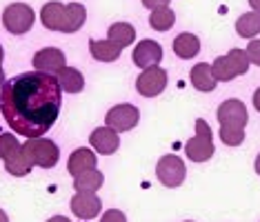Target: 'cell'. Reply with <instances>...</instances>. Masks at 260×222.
<instances>
[{
    "label": "cell",
    "mask_w": 260,
    "mask_h": 222,
    "mask_svg": "<svg viewBox=\"0 0 260 222\" xmlns=\"http://www.w3.org/2000/svg\"><path fill=\"white\" fill-rule=\"evenodd\" d=\"M62 89L54 73L25 71L0 87V111L9 129L25 138H43L56 125Z\"/></svg>",
    "instance_id": "6da1fadb"
},
{
    "label": "cell",
    "mask_w": 260,
    "mask_h": 222,
    "mask_svg": "<svg viewBox=\"0 0 260 222\" xmlns=\"http://www.w3.org/2000/svg\"><path fill=\"white\" fill-rule=\"evenodd\" d=\"M40 20L49 31H60V33H76L85 25L87 20V9L80 3H58L51 0L47 3L40 11Z\"/></svg>",
    "instance_id": "7a4b0ae2"
},
{
    "label": "cell",
    "mask_w": 260,
    "mask_h": 222,
    "mask_svg": "<svg viewBox=\"0 0 260 222\" xmlns=\"http://www.w3.org/2000/svg\"><path fill=\"white\" fill-rule=\"evenodd\" d=\"M0 158H3L7 173L16 178H22L31 171V162L27 160L25 149L14 133H0Z\"/></svg>",
    "instance_id": "3957f363"
},
{
    "label": "cell",
    "mask_w": 260,
    "mask_h": 222,
    "mask_svg": "<svg viewBox=\"0 0 260 222\" xmlns=\"http://www.w3.org/2000/svg\"><path fill=\"white\" fill-rule=\"evenodd\" d=\"M249 56H247L245 49H232L227 56H218L214 60V76L218 83H229V80H234L236 76H242L247 73V69H249Z\"/></svg>",
    "instance_id": "277c9868"
},
{
    "label": "cell",
    "mask_w": 260,
    "mask_h": 222,
    "mask_svg": "<svg viewBox=\"0 0 260 222\" xmlns=\"http://www.w3.org/2000/svg\"><path fill=\"white\" fill-rule=\"evenodd\" d=\"M22 149H25V156L31 162V167H40V169H51L60 158L58 144L47 138H27Z\"/></svg>",
    "instance_id": "5b68a950"
},
{
    "label": "cell",
    "mask_w": 260,
    "mask_h": 222,
    "mask_svg": "<svg viewBox=\"0 0 260 222\" xmlns=\"http://www.w3.org/2000/svg\"><path fill=\"white\" fill-rule=\"evenodd\" d=\"M214 136H211V129L207 125V120L198 118L196 120V136L191 140H187L185 144V154L189 160L193 162H207L211 156H214Z\"/></svg>",
    "instance_id": "8992f818"
},
{
    "label": "cell",
    "mask_w": 260,
    "mask_h": 222,
    "mask_svg": "<svg viewBox=\"0 0 260 222\" xmlns=\"http://www.w3.org/2000/svg\"><path fill=\"white\" fill-rule=\"evenodd\" d=\"M34 22H36V14H34V9L25 3L7 5L3 11V25L9 33H14V36L27 33L29 29L34 27Z\"/></svg>",
    "instance_id": "52a82bcc"
},
{
    "label": "cell",
    "mask_w": 260,
    "mask_h": 222,
    "mask_svg": "<svg viewBox=\"0 0 260 222\" xmlns=\"http://www.w3.org/2000/svg\"><path fill=\"white\" fill-rule=\"evenodd\" d=\"M156 176H158V180H160L165 187L174 189V187H180L182 182H185L187 167H185V162H182L178 156L167 154V156H162L160 160H158Z\"/></svg>",
    "instance_id": "ba28073f"
},
{
    "label": "cell",
    "mask_w": 260,
    "mask_h": 222,
    "mask_svg": "<svg viewBox=\"0 0 260 222\" xmlns=\"http://www.w3.org/2000/svg\"><path fill=\"white\" fill-rule=\"evenodd\" d=\"M165 87H167V71L160 67L143 69V73L136 78V91L145 98H153L162 93Z\"/></svg>",
    "instance_id": "9c48e42d"
},
{
    "label": "cell",
    "mask_w": 260,
    "mask_h": 222,
    "mask_svg": "<svg viewBox=\"0 0 260 222\" xmlns=\"http://www.w3.org/2000/svg\"><path fill=\"white\" fill-rule=\"evenodd\" d=\"M138 109L134 107V104H116V107H111L107 111V118H105V122H107V127H111L114 131L122 133V131H129L134 129L136 125H138Z\"/></svg>",
    "instance_id": "30bf717a"
},
{
    "label": "cell",
    "mask_w": 260,
    "mask_h": 222,
    "mask_svg": "<svg viewBox=\"0 0 260 222\" xmlns=\"http://www.w3.org/2000/svg\"><path fill=\"white\" fill-rule=\"evenodd\" d=\"M216 116H218L220 127H236V129H245L247 120H249V116H247V107L240 100H236V98L224 100L220 107H218Z\"/></svg>",
    "instance_id": "8fae6325"
},
{
    "label": "cell",
    "mask_w": 260,
    "mask_h": 222,
    "mask_svg": "<svg viewBox=\"0 0 260 222\" xmlns=\"http://www.w3.org/2000/svg\"><path fill=\"white\" fill-rule=\"evenodd\" d=\"M64 54L60 49H56V47H45V49H40L34 54L31 58V65L36 71H45V73H58L62 67H67L64 65Z\"/></svg>",
    "instance_id": "7c38bea8"
},
{
    "label": "cell",
    "mask_w": 260,
    "mask_h": 222,
    "mask_svg": "<svg viewBox=\"0 0 260 222\" xmlns=\"http://www.w3.org/2000/svg\"><path fill=\"white\" fill-rule=\"evenodd\" d=\"M134 65L140 69H149V67H158L162 60V47L156 40H140L134 47Z\"/></svg>",
    "instance_id": "4fadbf2b"
},
{
    "label": "cell",
    "mask_w": 260,
    "mask_h": 222,
    "mask_svg": "<svg viewBox=\"0 0 260 222\" xmlns=\"http://www.w3.org/2000/svg\"><path fill=\"white\" fill-rule=\"evenodd\" d=\"M103 209V202L96 194H82V191H76V196L72 198V211L76 218L87 220L89 222L91 218H96Z\"/></svg>",
    "instance_id": "5bb4252c"
},
{
    "label": "cell",
    "mask_w": 260,
    "mask_h": 222,
    "mask_svg": "<svg viewBox=\"0 0 260 222\" xmlns=\"http://www.w3.org/2000/svg\"><path fill=\"white\" fill-rule=\"evenodd\" d=\"M89 144L98 151V154L111 156L118 151V147H120V138H118V131H114L111 127H100V129L91 131Z\"/></svg>",
    "instance_id": "9a60e30c"
},
{
    "label": "cell",
    "mask_w": 260,
    "mask_h": 222,
    "mask_svg": "<svg viewBox=\"0 0 260 222\" xmlns=\"http://www.w3.org/2000/svg\"><path fill=\"white\" fill-rule=\"evenodd\" d=\"M96 154H93L91 149L82 147V149H76L72 156H69L67 160V171L72 173V176H80V173L89 171V169H96Z\"/></svg>",
    "instance_id": "2e32d148"
},
{
    "label": "cell",
    "mask_w": 260,
    "mask_h": 222,
    "mask_svg": "<svg viewBox=\"0 0 260 222\" xmlns=\"http://www.w3.org/2000/svg\"><path fill=\"white\" fill-rule=\"evenodd\" d=\"M191 85L196 87L198 91H214L216 89V85H218V80H216V76H214V69H211V65H207V62H198L196 67L191 69Z\"/></svg>",
    "instance_id": "e0dca14e"
},
{
    "label": "cell",
    "mask_w": 260,
    "mask_h": 222,
    "mask_svg": "<svg viewBox=\"0 0 260 222\" xmlns=\"http://www.w3.org/2000/svg\"><path fill=\"white\" fill-rule=\"evenodd\" d=\"M56 78L64 93H80L82 87H85V76L74 67H62L60 71L56 73Z\"/></svg>",
    "instance_id": "ac0fdd59"
},
{
    "label": "cell",
    "mask_w": 260,
    "mask_h": 222,
    "mask_svg": "<svg viewBox=\"0 0 260 222\" xmlns=\"http://www.w3.org/2000/svg\"><path fill=\"white\" fill-rule=\"evenodd\" d=\"M198 51H200V40H198V36H193V33L185 31L174 38V54L182 58V60H189V58L198 56Z\"/></svg>",
    "instance_id": "d6986e66"
},
{
    "label": "cell",
    "mask_w": 260,
    "mask_h": 222,
    "mask_svg": "<svg viewBox=\"0 0 260 222\" xmlns=\"http://www.w3.org/2000/svg\"><path fill=\"white\" fill-rule=\"evenodd\" d=\"M89 51H91V56L96 58V60L100 62H114L120 58V47L114 45L111 40H91L89 43Z\"/></svg>",
    "instance_id": "ffe728a7"
},
{
    "label": "cell",
    "mask_w": 260,
    "mask_h": 222,
    "mask_svg": "<svg viewBox=\"0 0 260 222\" xmlns=\"http://www.w3.org/2000/svg\"><path fill=\"white\" fill-rule=\"evenodd\" d=\"M105 182V176L103 171H98V169H89V171L80 173V176L74 178V187L76 191H82V194H96V191L103 187Z\"/></svg>",
    "instance_id": "44dd1931"
},
{
    "label": "cell",
    "mask_w": 260,
    "mask_h": 222,
    "mask_svg": "<svg viewBox=\"0 0 260 222\" xmlns=\"http://www.w3.org/2000/svg\"><path fill=\"white\" fill-rule=\"evenodd\" d=\"M107 38H109L114 45L120 47V49H125V47L134 45V40H136V29L129 25V22H114V25L109 27V31H107Z\"/></svg>",
    "instance_id": "7402d4cb"
},
{
    "label": "cell",
    "mask_w": 260,
    "mask_h": 222,
    "mask_svg": "<svg viewBox=\"0 0 260 222\" xmlns=\"http://www.w3.org/2000/svg\"><path fill=\"white\" fill-rule=\"evenodd\" d=\"M236 31L240 38H256L260 33V11H247L236 20Z\"/></svg>",
    "instance_id": "603a6c76"
},
{
    "label": "cell",
    "mask_w": 260,
    "mask_h": 222,
    "mask_svg": "<svg viewBox=\"0 0 260 222\" xmlns=\"http://www.w3.org/2000/svg\"><path fill=\"white\" fill-rule=\"evenodd\" d=\"M176 22V14L171 7H160V9H153L149 16V25L156 31H169Z\"/></svg>",
    "instance_id": "cb8c5ba5"
},
{
    "label": "cell",
    "mask_w": 260,
    "mask_h": 222,
    "mask_svg": "<svg viewBox=\"0 0 260 222\" xmlns=\"http://www.w3.org/2000/svg\"><path fill=\"white\" fill-rule=\"evenodd\" d=\"M220 140L227 147H238L245 140V129H236V127H220Z\"/></svg>",
    "instance_id": "d4e9b609"
},
{
    "label": "cell",
    "mask_w": 260,
    "mask_h": 222,
    "mask_svg": "<svg viewBox=\"0 0 260 222\" xmlns=\"http://www.w3.org/2000/svg\"><path fill=\"white\" fill-rule=\"evenodd\" d=\"M247 56H249V62H253L256 67H260V38L258 40H249L247 45Z\"/></svg>",
    "instance_id": "484cf974"
},
{
    "label": "cell",
    "mask_w": 260,
    "mask_h": 222,
    "mask_svg": "<svg viewBox=\"0 0 260 222\" xmlns=\"http://www.w3.org/2000/svg\"><path fill=\"white\" fill-rule=\"evenodd\" d=\"M100 222H127V215L118 211V209H107L103 213V218H100Z\"/></svg>",
    "instance_id": "4316f807"
},
{
    "label": "cell",
    "mask_w": 260,
    "mask_h": 222,
    "mask_svg": "<svg viewBox=\"0 0 260 222\" xmlns=\"http://www.w3.org/2000/svg\"><path fill=\"white\" fill-rule=\"evenodd\" d=\"M143 5L147 9H160V7H169V0H143Z\"/></svg>",
    "instance_id": "83f0119b"
},
{
    "label": "cell",
    "mask_w": 260,
    "mask_h": 222,
    "mask_svg": "<svg viewBox=\"0 0 260 222\" xmlns=\"http://www.w3.org/2000/svg\"><path fill=\"white\" fill-rule=\"evenodd\" d=\"M3 58H5V51L3 47H0V87L5 85V71H3Z\"/></svg>",
    "instance_id": "f1b7e54d"
},
{
    "label": "cell",
    "mask_w": 260,
    "mask_h": 222,
    "mask_svg": "<svg viewBox=\"0 0 260 222\" xmlns=\"http://www.w3.org/2000/svg\"><path fill=\"white\" fill-rule=\"evenodd\" d=\"M253 107H256V111H260V87L253 93Z\"/></svg>",
    "instance_id": "f546056e"
},
{
    "label": "cell",
    "mask_w": 260,
    "mask_h": 222,
    "mask_svg": "<svg viewBox=\"0 0 260 222\" xmlns=\"http://www.w3.org/2000/svg\"><path fill=\"white\" fill-rule=\"evenodd\" d=\"M47 222H69V218H64V215H56V218H49Z\"/></svg>",
    "instance_id": "4dcf8cb0"
},
{
    "label": "cell",
    "mask_w": 260,
    "mask_h": 222,
    "mask_svg": "<svg viewBox=\"0 0 260 222\" xmlns=\"http://www.w3.org/2000/svg\"><path fill=\"white\" fill-rule=\"evenodd\" d=\"M249 5L253 11H260V0H249Z\"/></svg>",
    "instance_id": "1f68e13d"
},
{
    "label": "cell",
    "mask_w": 260,
    "mask_h": 222,
    "mask_svg": "<svg viewBox=\"0 0 260 222\" xmlns=\"http://www.w3.org/2000/svg\"><path fill=\"white\" fill-rule=\"evenodd\" d=\"M0 222H9V218H7V213L3 211V209H0Z\"/></svg>",
    "instance_id": "d6a6232c"
},
{
    "label": "cell",
    "mask_w": 260,
    "mask_h": 222,
    "mask_svg": "<svg viewBox=\"0 0 260 222\" xmlns=\"http://www.w3.org/2000/svg\"><path fill=\"white\" fill-rule=\"evenodd\" d=\"M256 173L260 176V154H258V158H256Z\"/></svg>",
    "instance_id": "836d02e7"
},
{
    "label": "cell",
    "mask_w": 260,
    "mask_h": 222,
    "mask_svg": "<svg viewBox=\"0 0 260 222\" xmlns=\"http://www.w3.org/2000/svg\"><path fill=\"white\" fill-rule=\"evenodd\" d=\"M187 222H191V220H187Z\"/></svg>",
    "instance_id": "e575fe53"
}]
</instances>
